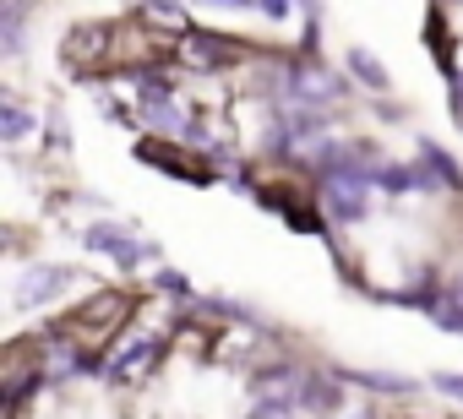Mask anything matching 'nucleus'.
Listing matches in <instances>:
<instances>
[{
	"label": "nucleus",
	"mask_w": 463,
	"mask_h": 419,
	"mask_svg": "<svg viewBox=\"0 0 463 419\" xmlns=\"http://www.w3.org/2000/svg\"><path fill=\"white\" fill-rule=\"evenodd\" d=\"M463 191V169L452 163V153L447 147H436V142H420V191Z\"/></svg>",
	"instance_id": "obj_5"
},
{
	"label": "nucleus",
	"mask_w": 463,
	"mask_h": 419,
	"mask_svg": "<svg viewBox=\"0 0 463 419\" xmlns=\"http://www.w3.org/2000/svg\"><path fill=\"white\" fill-rule=\"evenodd\" d=\"M349 419H376V414H365V408H360V414H349Z\"/></svg>",
	"instance_id": "obj_14"
},
{
	"label": "nucleus",
	"mask_w": 463,
	"mask_h": 419,
	"mask_svg": "<svg viewBox=\"0 0 463 419\" xmlns=\"http://www.w3.org/2000/svg\"><path fill=\"white\" fill-rule=\"evenodd\" d=\"M185 61L202 66V71H218V66L235 61V44H229V39H213V33H202V28H185Z\"/></svg>",
	"instance_id": "obj_6"
},
{
	"label": "nucleus",
	"mask_w": 463,
	"mask_h": 419,
	"mask_svg": "<svg viewBox=\"0 0 463 419\" xmlns=\"http://www.w3.org/2000/svg\"><path fill=\"white\" fill-rule=\"evenodd\" d=\"M28 131H33V115H28L23 104L6 98V104H0V136H6V142H23Z\"/></svg>",
	"instance_id": "obj_10"
},
{
	"label": "nucleus",
	"mask_w": 463,
	"mask_h": 419,
	"mask_svg": "<svg viewBox=\"0 0 463 419\" xmlns=\"http://www.w3.org/2000/svg\"><path fill=\"white\" fill-rule=\"evenodd\" d=\"M430 386H436V392H447V397H458V403H463V376H458V370H436V376H430Z\"/></svg>",
	"instance_id": "obj_12"
},
{
	"label": "nucleus",
	"mask_w": 463,
	"mask_h": 419,
	"mask_svg": "<svg viewBox=\"0 0 463 419\" xmlns=\"http://www.w3.org/2000/svg\"><path fill=\"white\" fill-rule=\"evenodd\" d=\"M338 381H349V386H365V392H409L414 381H403V376H387V370H338Z\"/></svg>",
	"instance_id": "obj_9"
},
{
	"label": "nucleus",
	"mask_w": 463,
	"mask_h": 419,
	"mask_svg": "<svg viewBox=\"0 0 463 419\" xmlns=\"http://www.w3.org/2000/svg\"><path fill=\"white\" fill-rule=\"evenodd\" d=\"M289 93H295V98H306V104H327V98H338V93H344V77H338V71H327L322 61H300V66L289 71Z\"/></svg>",
	"instance_id": "obj_3"
},
{
	"label": "nucleus",
	"mask_w": 463,
	"mask_h": 419,
	"mask_svg": "<svg viewBox=\"0 0 463 419\" xmlns=\"http://www.w3.org/2000/svg\"><path fill=\"white\" fill-rule=\"evenodd\" d=\"M365 191H371V180H360V174H327V185H322L327 219H338V224H360V219H365Z\"/></svg>",
	"instance_id": "obj_2"
},
{
	"label": "nucleus",
	"mask_w": 463,
	"mask_h": 419,
	"mask_svg": "<svg viewBox=\"0 0 463 419\" xmlns=\"http://www.w3.org/2000/svg\"><path fill=\"white\" fill-rule=\"evenodd\" d=\"M153 354H158V338H137V343H126L104 370H109V381H131V376H142V370L153 365Z\"/></svg>",
	"instance_id": "obj_7"
},
{
	"label": "nucleus",
	"mask_w": 463,
	"mask_h": 419,
	"mask_svg": "<svg viewBox=\"0 0 463 419\" xmlns=\"http://www.w3.org/2000/svg\"><path fill=\"white\" fill-rule=\"evenodd\" d=\"M158 289H164L169 300H185V294H191V278H185V273H169V267H164V273H158Z\"/></svg>",
	"instance_id": "obj_11"
},
{
	"label": "nucleus",
	"mask_w": 463,
	"mask_h": 419,
	"mask_svg": "<svg viewBox=\"0 0 463 419\" xmlns=\"http://www.w3.org/2000/svg\"><path fill=\"white\" fill-rule=\"evenodd\" d=\"M344 66H349V77H354L360 88H371V93H382V88H387V66H382V61L371 55V50H360V44H354Z\"/></svg>",
	"instance_id": "obj_8"
},
{
	"label": "nucleus",
	"mask_w": 463,
	"mask_h": 419,
	"mask_svg": "<svg viewBox=\"0 0 463 419\" xmlns=\"http://www.w3.org/2000/svg\"><path fill=\"white\" fill-rule=\"evenodd\" d=\"M0 23H6V50H23V28H17V23H23V12H17V6H6V12H0Z\"/></svg>",
	"instance_id": "obj_13"
},
{
	"label": "nucleus",
	"mask_w": 463,
	"mask_h": 419,
	"mask_svg": "<svg viewBox=\"0 0 463 419\" xmlns=\"http://www.w3.org/2000/svg\"><path fill=\"white\" fill-rule=\"evenodd\" d=\"M61 284H71V267H55V262H33V267L17 278V305H23V311H33V305L55 300V294H61Z\"/></svg>",
	"instance_id": "obj_4"
},
{
	"label": "nucleus",
	"mask_w": 463,
	"mask_h": 419,
	"mask_svg": "<svg viewBox=\"0 0 463 419\" xmlns=\"http://www.w3.org/2000/svg\"><path fill=\"white\" fill-rule=\"evenodd\" d=\"M82 246H88V251L115 256L120 267H137V262H153V256H158V246L137 240V235H131V229H120V224H93V229L82 235Z\"/></svg>",
	"instance_id": "obj_1"
}]
</instances>
